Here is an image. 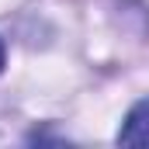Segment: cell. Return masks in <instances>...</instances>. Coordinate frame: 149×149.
I'll list each match as a JSON object with an SVG mask.
<instances>
[{
    "label": "cell",
    "mask_w": 149,
    "mask_h": 149,
    "mask_svg": "<svg viewBox=\"0 0 149 149\" xmlns=\"http://www.w3.org/2000/svg\"><path fill=\"white\" fill-rule=\"evenodd\" d=\"M121 146H149V97L139 101L132 111L125 114V125L118 132Z\"/></svg>",
    "instance_id": "cell-1"
},
{
    "label": "cell",
    "mask_w": 149,
    "mask_h": 149,
    "mask_svg": "<svg viewBox=\"0 0 149 149\" xmlns=\"http://www.w3.org/2000/svg\"><path fill=\"white\" fill-rule=\"evenodd\" d=\"M3 63H7V49H3V38H0V70H3Z\"/></svg>",
    "instance_id": "cell-2"
}]
</instances>
